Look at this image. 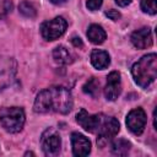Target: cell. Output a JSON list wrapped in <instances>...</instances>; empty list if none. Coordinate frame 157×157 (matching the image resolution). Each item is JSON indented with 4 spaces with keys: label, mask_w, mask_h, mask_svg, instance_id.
Wrapping results in <instances>:
<instances>
[{
    "label": "cell",
    "mask_w": 157,
    "mask_h": 157,
    "mask_svg": "<svg viewBox=\"0 0 157 157\" xmlns=\"http://www.w3.org/2000/svg\"><path fill=\"white\" fill-rule=\"evenodd\" d=\"M66 26H67L66 21L59 16L50 21L44 22L40 26V32H42V36L47 40H55L60 36H63V33L66 29Z\"/></svg>",
    "instance_id": "obj_6"
},
{
    "label": "cell",
    "mask_w": 157,
    "mask_h": 157,
    "mask_svg": "<svg viewBox=\"0 0 157 157\" xmlns=\"http://www.w3.org/2000/svg\"><path fill=\"white\" fill-rule=\"evenodd\" d=\"M121 92L120 74L118 71H112L107 77V83L104 87V96L108 101H115Z\"/></svg>",
    "instance_id": "obj_10"
},
{
    "label": "cell",
    "mask_w": 157,
    "mask_h": 157,
    "mask_svg": "<svg viewBox=\"0 0 157 157\" xmlns=\"http://www.w3.org/2000/svg\"><path fill=\"white\" fill-rule=\"evenodd\" d=\"M131 42L137 49H146L152 45V33L148 27L140 28L131 34Z\"/></svg>",
    "instance_id": "obj_12"
},
{
    "label": "cell",
    "mask_w": 157,
    "mask_h": 157,
    "mask_svg": "<svg viewBox=\"0 0 157 157\" xmlns=\"http://www.w3.org/2000/svg\"><path fill=\"white\" fill-rule=\"evenodd\" d=\"M72 96L67 88L61 86H53L38 93L34 101V112H55L60 114H66L72 109Z\"/></svg>",
    "instance_id": "obj_1"
},
{
    "label": "cell",
    "mask_w": 157,
    "mask_h": 157,
    "mask_svg": "<svg viewBox=\"0 0 157 157\" xmlns=\"http://www.w3.org/2000/svg\"><path fill=\"white\" fill-rule=\"evenodd\" d=\"M0 124L9 132H18L25 124V112L18 107H4L0 109Z\"/></svg>",
    "instance_id": "obj_3"
},
{
    "label": "cell",
    "mask_w": 157,
    "mask_h": 157,
    "mask_svg": "<svg viewBox=\"0 0 157 157\" xmlns=\"http://www.w3.org/2000/svg\"><path fill=\"white\" fill-rule=\"evenodd\" d=\"M102 1H103V0H87L86 6L88 7V10H91V11H96V10H98V9L101 7Z\"/></svg>",
    "instance_id": "obj_21"
},
{
    "label": "cell",
    "mask_w": 157,
    "mask_h": 157,
    "mask_svg": "<svg viewBox=\"0 0 157 157\" xmlns=\"http://www.w3.org/2000/svg\"><path fill=\"white\" fill-rule=\"evenodd\" d=\"M146 121H147L146 114H145L144 109H141V108L132 109L126 117V126L135 135L142 134V131L146 126Z\"/></svg>",
    "instance_id": "obj_7"
},
{
    "label": "cell",
    "mask_w": 157,
    "mask_h": 157,
    "mask_svg": "<svg viewBox=\"0 0 157 157\" xmlns=\"http://www.w3.org/2000/svg\"><path fill=\"white\" fill-rule=\"evenodd\" d=\"M83 92L90 94V96H92V97H96L98 94V92H99V82L94 77L90 78L83 85Z\"/></svg>",
    "instance_id": "obj_17"
},
{
    "label": "cell",
    "mask_w": 157,
    "mask_h": 157,
    "mask_svg": "<svg viewBox=\"0 0 157 157\" xmlns=\"http://www.w3.org/2000/svg\"><path fill=\"white\" fill-rule=\"evenodd\" d=\"M53 58L55 63H58L59 65H67L72 61V56L70 52L63 45H59L53 50Z\"/></svg>",
    "instance_id": "obj_15"
},
{
    "label": "cell",
    "mask_w": 157,
    "mask_h": 157,
    "mask_svg": "<svg viewBox=\"0 0 157 157\" xmlns=\"http://www.w3.org/2000/svg\"><path fill=\"white\" fill-rule=\"evenodd\" d=\"M105 16L109 17L110 20H113V21H118L120 18V13L117 10H109V11H107L105 12Z\"/></svg>",
    "instance_id": "obj_22"
},
{
    "label": "cell",
    "mask_w": 157,
    "mask_h": 157,
    "mask_svg": "<svg viewBox=\"0 0 157 157\" xmlns=\"http://www.w3.org/2000/svg\"><path fill=\"white\" fill-rule=\"evenodd\" d=\"M102 115L103 114H88L85 109H81L77 115H76V121L88 132H94L97 134V130H98V126L101 124V120H102Z\"/></svg>",
    "instance_id": "obj_9"
},
{
    "label": "cell",
    "mask_w": 157,
    "mask_h": 157,
    "mask_svg": "<svg viewBox=\"0 0 157 157\" xmlns=\"http://www.w3.org/2000/svg\"><path fill=\"white\" fill-rule=\"evenodd\" d=\"M53 4H61V2H65L66 0H50Z\"/></svg>",
    "instance_id": "obj_25"
},
{
    "label": "cell",
    "mask_w": 157,
    "mask_h": 157,
    "mask_svg": "<svg viewBox=\"0 0 157 157\" xmlns=\"http://www.w3.org/2000/svg\"><path fill=\"white\" fill-rule=\"evenodd\" d=\"M40 146L47 156H56L60 152V147H61V139L58 130L54 128L47 129L42 134Z\"/></svg>",
    "instance_id": "obj_5"
},
{
    "label": "cell",
    "mask_w": 157,
    "mask_h": 157,
    "mask_svg": "<svg viewBox=\"0 0 157 157\" xmlns=\"http://www.w3.org/2000/svg\"><path fill=\"white\" fill-rule=\"evenodd\" d=\"M130 147H131V145L128 140L118 139L112 144V152L118 156H125V155H128Z\"/></svg>",
    "instance_id": "obj_16"
},
{
    "label": "cell",
    "mask_w": 157,
    "mask_h": 157,
    "mask_svg": "<svg viewBox=\"0 0 157 157\" xmlns=\"http://www.w3.org/2000/svg\"><path fill=\"white\" fill-rule=\"evenodd\" d=\"M141 9L144 12L155 15L157 12V0H141Z\"/></svg>",
    "instance_id": "obj_19"
},
{
    "label": "cell",
    "mask_w": 157,
    "mask_h": 157,
    "mask_svg": "<svg viewBox=\"0 0 157 157\" xmlns=\"http://www.w3.org/2000/svg\"><path fill=\"white\" fill-rule=\"evenodd\" d=\"M119 129H120L119 121L114 117L102 115V120H101V124H99L98 130H97V134H98L97 144H98V146L104 147L105 144H108V141L112 140L118 134Z\"/></svg>",
    "instance_id": "obj_4"
},
{
    "label": "cell",
    "mask_w": 157,
    "mask_h": 157,
    "mask_svg": "<svg viewBox=\"0 0 157 157\" xmlns=\"http://www.w3.org/2000/svg\"><path fill=\"white\" fill-rule=\"evenodd\" d=\"M87 37H88V39L92 43L101 44V43H103L105 40L107 34H105L104 29L101 26H98V25H91L88 27V31H87Z\"/></svg>",
    "instance_id": "obj_14"
},
{
    "label": "cell",
    "mask_w": 157,
    "mask_h": 157,
    "mask_svg": "<svg viewBox=\"0 0 157 157\" xmlns=\"http://www.w3.org/2000/svg\"><path fill=\"white\" fill-rule=\"evenodd\" d=\"M71 145H72V153L75 156L83 157L91 152V142L82 134L72 132L71 134Z\"/></svg>",
    "instance_id": "obj_11"
},
{
    "label": "cell",
    "mask_w": 157,
    "mask_h": 157,
    "mask_svg": "<svg viewBox=\"0 0 157 157\" xmlns=\"http://www.w3.org/2000/svg\"><path fill=\"white\" fill-rule=\"evenodd\" d=\"M12 9V4L10 0H0V20L6 17Z\"/></svg>",
    "instance_id": "obj_20"
},
{
    "label": "cell",
    "mask_w": 157,
    "mask_h": 157,
    "mask_svg": "<svg viewBox=\"0 0 157 157\" xmlns=\"http://www.w3.org/2000/svg\"><path fill=\"white\" fill-rule=\"evenodd\" d=\"M71 42H72V44H74L76 48H82V47H83V43H82V40H81L80 37H72Z\"/></svg>",
    "instance_id": "obj_23"
},
{
    "label": "cell",
    "mask_w": 157,
    "mask_h": 157,
    "mask_svg": "<svg viewBox=\"0 0 157 157\" xmlns=\"http://www.w3.org/2000/svg\"><path fill=\"white\" fill-rule=\"evenodd\" d=\"M16 64L10 58L0 59V90L10 86L15 78Z\"/></svg>",
    "instance_id": "obj_8"
},
{
    "label": "cell",
    "mask_w": 157,
    "mask_h": 157,
    "mask_svg": "<svg viewBox=\"0 0 157 157\" xmlns=\"http://www.w3.org/2000/svg\"><path fill=\"white\" fill-rule=\"evenodd\" d=\"M18 10L20 12L26 16V17H36L37 15V10L36 7L33 6V4H31L29 1H22L20 5H18Z\"/></svg>",
    "instance_id": "obj_18"
},
{
    "label": "cell",
    "mask_w": 157,
    "mask_h": 157,
    "mask_svg": "<svg viewBox=\"0 0 157 157\" xmlns=\"http://www.w3.org/2000/svg\"><path fill=\"white\" fill-rule=\"evenodd\" d=\"M131 74L140 87L147 88L157 77V55L152 53L142 56L134 64Z\"/></svg>",
    "instance_id": "obj_2"
},
{
    "label": "cell",
    "mask_w": 157,
    "mask_h": 157,
    "mask_svg": "<svg viewBox=\"0 0 157 157\" xmlns=\"http://www.w3.org/2000/svg\"><path fill=\"white\" fill-rule=\"evenodd\" d=\"M115 2L119 5V6H126L131 2V0H115Z\"/></svg>",
    "instance_id": "obj_24"
},
{
    "label": "cell",
    "mask_w": 157,
    "mask_h": 157,
    "mask_svg": "<svg viewBox=\"0 0 157 157\" xmlns=\"http://www.w3.org/2000/svg\"><path fill=\"white\" fill-rule=\"evenodd\" d=\"M91 63H92V65L96 69L103 70V69H105L109 65L110 58H109V55H108L107 52L101 50V49H94L91 53Z\"/></svg>",
    "instance_id": "obj_13"
}]
</instances>
